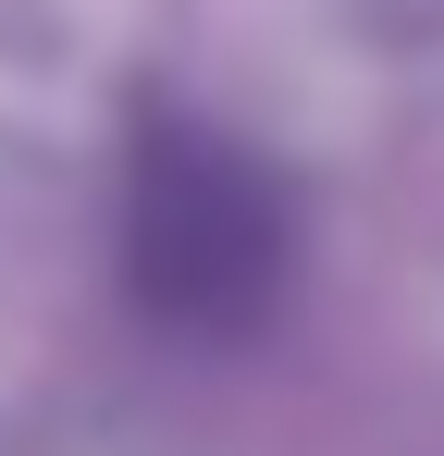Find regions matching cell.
<instances>
[{
    "label": "cell",
    "mask_w": 444,
    "mask_h": 456,
    "mask_svg": "<svg viewBox=\"0 0 444 456\" xmlns=\"http://www.w3.org/2000/svg\"><path fill=\"white\" fill-rule=\"evenodd\" d=\"M272 259H284V223L259 198V173L210 136H160L136 173V272L173 321H247L272 297Z\"/></svg>",
    "instance_id": "1"
}]
</instances>
